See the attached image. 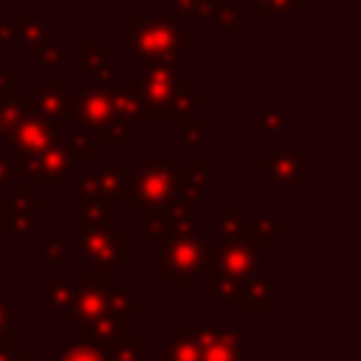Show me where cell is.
Masks as SVG:
<instances>
[{
    "instance_id": "obj_1",
    "label": "cell",
    "mask_w": 361,
    "mask_h": 361,
    "mask_svg": "<svg viewBox=\"0 0 361 361\" xmlns=\"http://www.w3.org/2000/svg\"><path fill=\"white\" fill-rule=\"evenodd\" d=\"M158 259L155 271L166 276L169 288H192L195 276L203 274L206 268V254H209V240L206 234L192 228L183 231H166L155 237Z\"/></svg>"
},
{
    "instance_id": "obj_2",
    "label": "cell",
    "mask_w": 361,
    "mask_h": 361,
    "mask_svg": "<svg viewBox=\"0 0 361 361\" xmlns=\"http://www.w3.org/2000/svg\"><path fill=\"white\" fill-rule=\"evenodd\" d=\"M130 51L138 59H155L166 54H180L183 45L195 42V31L183 28L169 17H130Z\"/></svg>"
},
{
    "instance_id": "obj_3",
    "label": "cell",
    "mask_w": 361,
    "mask_h": 361,
    "mask_svg": "<svg viewBox=\"0 0 361 361\" xmlns=\"http://www.w3.org/2000/svg\"><path fill=\"white\" fill-rule=\"evenodd\" d=\"M183 172V161L180 158H158V161H147L133 178H130V189H127V200L133 212H144L149 206H161L172 197L178 178Z\"/></svg>"
},
{
    "instance_id": "obj_4",
    "label": "cell",
    "mask_w": 361,
    "mask_h": 361,
    "mask_svg": "<svg viewBox=\"0 0 361 361\" xmlns=\"http://www.w3.org/2000/svg\"><path fill=\"white\" fill-rule=\"evenodd\" d=\"M20 102H23V113L3 138V144H8L14 155L28 158L65 138V124H54L34 110V93H20Z\"/></svg>"
},
{
    "instance_id": "obj_5",
    "label": "cell",
    "mask_w": 361,
    "mask_h": 361,
    "mask_svg": "<svg viewBox=\"0 0 361 361\" xmlns=\"http://www.w3.org/2000/svg\"><path fill=\"white\" fill-rule=\"evenodd\" d=\"M76 245L82 259L93 265V274L110 276L121 268V262L130 259V237L118 231H107L99 226L76 223Z\"/></svg>"
},
{
    "instance_id": "obj_6",
    "label": "cell",
    "mask_w": 361,
    "mask_h": 361,
    "mask_svg": "<svg viewBox=\"0 0 361 361\" xmlns=\"http://www.w3.org/2000/svg\"><path fill=\"white\" fill-rule=\"evenodd\" d=\"M42 203L28 195V183L20 180L0 197V231L6 237H31L39 234Z\"/></svg>"
},
{
    "instance_id": "obj_7",
    "label": "cell",
    "mask_w": 361,
    "mask_h": 361,
    "mask_svg": "<svg viewBox=\"0 0 361 361\" xmlns=\"http://www.w3.org/2000/svg\"><path fill=\"white\" fill-rule=\"evenodd\" d=\"M65 141V138H62ZM54 144V147H48V149H42V152H37V155H28V158H20V155H14L11 158V164H14V172H23V178H25V183L31 186V183H59L71 169H73V158L68 155V149H65V144Z\"/></svg>"
},
{
    "instance_id": "obj_8",
    "label": "cell",
    "mask_w": 361,
    "mask_h": 361,
    "mask_svg": "<svg viewBox=\"0 0 361 361\" xmlns=\"http://www.w3.org/2000/svg\"><path fill=\"white\" fill-rule=\"evenodd\" d=\"M113 118V107L107 99V82L93 79L73 90V121L82 124L87 133H102L104 124Z\"/></svg>"
},
{
    "instance_id": "obj_9",
    "label": "cell",
    "mask_w": 361,
    "mask_h": 361,
    "mask_svg": "<svg viewBox=\"0 0 361 361\" xmlns=\"http://www.w3.org/2000/svg\"><path fill=\"white\" fill-rule=\"evenodd\" d=\"M104 293H107L104 276H99V274H79L73 296H71V307L62 313L65 324L68 327H79V324H87V322L99 319L107 310Z\"/></svg>"
},
{
    "instance_id": "obj_10",
    "label": "cell",
    "mask_w": 361,
    "mask_h": 361,
    "mask_svg": "<svg viewBox=\"0 0 361 361\" xmlns=\"http://www.w3.org/2000/svg\"><path fill=\"white\" fill-rule=\"evenodd\" d=\"M192 336L200 344V361H243V330L223 324H195Z\"/></svg>"
},
{
    "instance_id": "obj_11",
    "label": "cell",
    "mask_w": 361,
    "mask_h": 361,
    "mask_svg": "<svg viewBox=\"0 0 361 361\" xmlns=\"http://www.w3.org/2000/svg\"><path fill=\"white\" fill-rule=\"evenodd\" d=\"M206 268L228 274L234 279H243L248 274H257L259 257H257V248L248 245L245 240H223L217 248H209Z\"/></svg>"
},
{
    "instance_id": "obj_12",
    "label": "cell",
    "mask_w": 361,
    "mask_h": 361,
    "mask_svg": "<svg viewBox=\"0 0 361 361\" xmlns=\"http://www.w3.org/2000/svg\"><path fill=\"white\" fill-rule=\"evenodd\" d=\"M257 169L268 172L282 186H293V183L305 186V183H310V161L302 158L299 152L288 149V147H274L271 155L257 158Z\"/></svg>"
},
{
    "instance_id": "obj_13",
    "label": "cell",
    "mask_w": 361,
    "mask_h": 361,
    "mask_svg": "<svg viewBox=\"0 0 361 361\" xmlns=\"http://www.w3.org/2000/svg\"><path fill=\"white\" fill-rule=\"evenodd\" d=\"M130 319H133V316H127V313L104 310L99 319H93V322H87V324H79L76 333H79V338L93 341L96 347L107 350V347H113L116 341H121L124 336H130Z\"/></svg>"
},
{
    "instance_id": "obj_14",
    "label": "cell",
    "mask_w": 361,
    "mask_h": 361,
    "mask_svg": "<svg viewBox=\"0 0 361 361\" xmlns=\"http://www.w3.org/2000/svg\"><path fill=\"white\" fill-rule=\"evenodd\" d=\"M34 110L54 124H68L73 121V93L65 82H48L34 93Z\"/></svg>"
},
{
    "instance_id": "obj_15",
    "label": "cell",
    "mask_w": 361,
    "mask_h": 361,
    "mask_svg": "<svg viewBox=\"0 0 361 361\" xmlns=\"http://www.w3.org/2000/svg\"><path fill=\"white\" fill-rule=\"evenodd\" d=\"M206 178H209V161L206 158H195L192 166L180 172L178 186H175V192H172V197L166 203L175 206V209H192L206 192Z\"/></svg>"
},
{
    "instance_id": "obj_16",
    "label": "cell",
    "mask_w": 361,
    "mask_h": 361,
    "mask_svg": "<svg viewBox=\"0 0 361 361\" xmlns=\"http://www.w3.org/2000/svg\"><path fill=\"white\" fill-rule=\"evenodd\" d=\"M76 51H79V62H82L85 71H90L93 76H99L104 82L116 79V73H118V56L110 54L104 48V42H99V39H82L76 45Z\"/></svg>"
},
{
    "instance_id": "obj_17",
    "label": "cell",
    "mask_w": 361,
    "mask_h": 361,
    "mask_svg": "<svg viewBox=\"0 0 361 361\" xmlns=\"http://www.w3.org/2000/svg\"><path fill=\"white\" fill-rule=\"evenodd\" d=\"M166 350L155 355V361H200V344L192 336V327H180V324H169L166 330Z\"/></svg>"
},
{
    "instance_id": "obj_18",
    "label": "cell",
    "mask_w": 361,
    "mask_h": 361,
    "mask_svg": "<svg viewBox=\"0 0 361 361\" xmlns=\"http://www.w3.org/2000/svg\"><path fill=\"white\" fill-rule=\"evenodd\" d=\"M237 302H243L245 313H268L271 305V279L259 274H248L240 279V293Z\"/></svg>"
},
{
    "instance_id": "obj_19",
    "label": "cell",
    "mask_w": 361,
    "mask_h": 361,
    "mask_svg": "<svg viewBox=\"0 0 361 361\" xmlns=\"http://www.w3.org/2000/svg\"><path fill=\"white\" fill-rule=\"evenodd\" d=\"M76 209H79V223L99 226V228H107V231H118V212L116 209H107L99 195L79 192Z\"/></svg>"
},
{
    "instance_id": "obj_20",
    "label": "cell",
    "mask_w": 361,
    "mask_h": 361,
    "mask_svg": "<svg viewBox=\"0 0 361 361\" xmlns=\"http://www.w3.org/2000/svg\"><path fill=\"white\" fill-rule=\"evenodd\" d=\"M282 234H285V223L274 220L268 212L257 214L251 223L245 220V228H243V240H245L248 245H254L257 251L271 248V245H274V240H276V237H282Z\"/></svg>"
},
{
    "instance_id": "obj_21",
    "label": "cell",
    "mask_w": 361,
    "mask_h": 361,
    "mask_svg": "<svg viewBox=\"0 0 361 361\" xmlns=\"http://www.w3.org/2000/svg\"><path fill=\"white\" fill-rule=\"evenodd\" d=\"M206 104H209L206 93H197L189 79H180L178 87H175V96H172V102H169V121H183V118H189L192 113L206 110Z\"/></svg>"
},
{
    "instance_id": "obj_22",
    "label": "cell",
    "mask_w": 361,
    "mask_h": 361,
    "mask_svg": "<svg viewBox=\"0 0 361 361\" xmlns=\"http://www.w3.org/2000/svg\"><path fill=\"white\" fill-rule=\"evenodd\" d=\"M180 73H183L180 54L141 59V79H149V82H180Z\"/></svg>"
},
{
    "instance_id": "obj_23",
    "label": "cell",
    "mask_w": 361,
    "mask_h": 361,
    "mask_svg": "<svg viewBox=\"0 0 361 361\" xmlns=\"http://www.w3.org/2000/svg\"><path fill=\"white\" fill-rule=\"evenodd\" d=\"M130 178L124 175L121 164L116 158H104L99 172V197H127Z\"/></svg>"
},
{
    "instance_id": "obj_24",
    "label": "cell",
    "mask_w": 361,
    "mask_h": 361,
    "mask_svg": "<svg viewBox=\"0 0 361 361\" xmlns=\"http://www.w3.org/2000/svg\"><path fill=\"white\" fill-rule=\"evenodd\" d=\"M107 99H110L113 116H118V118H124V121H133V118H138L135 82H127V85H116V82H107Z\"/></svg>"
},
{
    "instance_id": "obj_25",
    "label": "cell",
    "mask_w": 361,
    "mask_h": 361,
    "mask_svg": "<svg viewBox=\"0 0 361 361\" xmlns=\"http://www.w3.org/2000/svg\"><path fill=\"white\" fill-rule=\"evenodd\" d=\"M14 20H17V39L25 45V51L51 39V31H54L51 17H14Z\"/></svg>"
},
{
    "instance_id": "obj_26",
    "label": "cell",
    "mask_w": 361,
    "mask_h": 361,
    "mask_svg": "<svg viewBox=\"0 0 361 361\" xmlns=\"http://www.w3.org/2000/svg\"><path fill=\"white\" fill-rule=\"evenodd\" d=\"M203 274H206V299L209 302H237L240 279L212 271V268H203Z\"/></svg>"
},
{
    "instance_id": "obj_27",
    "label": "cell",
    "mask_w": 361,
    "mask_h": 361,
    "mask_svg": "<svg viewBox=\"0 0 361 361\" xmlns=\"http://www.w3.org/2000/svg\"><path fill=\"white\" fill-rule=\"evenodd\" d=\"M71 296H73V288L68 285V276H65V274H54L51 282L39 288V299L48 302V305H51L54 310H59V313H65V310L71 307Z\"/></svg>"
},
{
    "instance_id": "obj_28",
    "label": "cell",
    "mask_w": 361,
    "mask_h": 361,
    "mask_svg": "<svg viewBox=\"0 0 361 361\" xmlns=\"http://www.w3.org/2000/svg\"><path fill=\"white\" fill-rule=\"evenodd\" d=\"M51 361H104V355H102V347L76 336V338L65 341V347L56 350Z\"/></svg>"
},
{
    "instance_id": "obj_29",
    "label": "cell",
    "mask_w": 361,
    "mask_h": 361,
    "mask_svg": "<svg viewBox=\"0 0 361 361\" xmlns=\"http://www.w3.org/2000/svg\"><path fill=\"white\" fill-rule=\"evenodd\" d=\"M104 302H107V310H113V313H127V316H133V313H141V310H144V302H141L138 296H133V290H130L127 285L107 288Z\"/></svg>"
},
{
    "instance_id": "obj_30",
    "label": "cell",
    "mask_w": 361,
    "mask_h": 361,
    "mask_svg": "<svg viewBox=\"0 0 361 361\" xmlns=\"http://www.w3.org/2000/svg\"><path fill=\"white\" fill-rule=\"evenodd\" d=\"M104 361H144V338L138 336H124L113 347L102 350Z\"/></svg>"
},
{
    "instance_id": "obj_31",
    "label": "cell",
    "mask_w": 361,
    "mask_h": 361,
    "mask_svg": "<svg viewBox=\"0 0 361 361\" xmlns=\"http://www.w3.org/2000/svg\"><path fill=\"white\" fill-rule=\"evenodd\" d=\"M245 6L243 3H220L214 8V20L226 28V31H243L245 28Z\"/></svg>"
},
{
    "instance_id": "obj_32",
    "label": "cell",
    "mask_w": 361,
    "mask_h": 361,
    "mask_svg": "<svg viewBox=\"0 0 361 361\" xmlns=\"http://www.w3.org/2000/svg\"><path fill=\"white\" fill-rule=\"evenodd\" d=\"M65 42H54V39H45L39 45H34L28 54L37 56L39 65H48V68H62L65 65Z\"/></svg>"
},
{
    "instance_id": "obj_33",
    "label": "cell",
    "mask_w": 361,
    "mask_h": 361,
    "mask_svg": "<svg viewBox=\"0 0 361 361\" xmlns=\"http://www.w3.org/2000/svg\"><path fill=\"white\" fill-rule=\"evenodd\" d=\"M217 228L223 234V240H243V228H245V212L243 209H226L217 220Z\"/></svg>"
},
{
    "instance_id": "obj_34",
    "label": "cell",
    "mask_w": 361,
    "mask_h": 361,
    "mask_svg": "<svg viewBox=\"0 0 361 361\" xmlns=\"http://www.w3.org/2000/svg\"><path fill=\"white\" fill-rule=\"evenodd\" d=\"M259 17H296L299 3L296 0H251Z\"/></svg>"
},
{
    "instance_id": "obj_35",
    "label": "cell",
    "mask_w": 361,
    "mask_h": 361,
    "mask_svg": "<svg viewBox=\"0 0 361 361\" xmlns=\"http://www.w3.org/2000/svg\"><path fill=\"white\" fill-rule=\"evenodd\" d=\"M180 138L186 147H203L209 141V124L206 118H183L180 121Z\"/></svg>"
},
{
    "instance_id": "obj_36",
    "label": "cell",
    "mask_w": 361,
    "mask_h": 361,
    "mask_svg": "<svg viewBox=\"0 0 361 361\" xmlns=\"http://www.w3.org/2000/svg\"><path fill=\"white\" fill-rule=\"evenodd\" d=\"M102 135H104V144H107V147H127V144H130V121L113 116V118L104 124Z\"/></svg>"
},
{
    "instance_id": "obj_37",
    "label": "cell",
    "mask_w": 361,
    "mask_h": 361,
    "mask_svg": "<svg viewBox=\"0 0 361 361\" xmlns=\"http://www.w3.org/2000/svg\"><path fill=\"white\" fill-rule=\"evenodd\" d=\"M257 133H282L285 130V110L282 107H259L257 110Z\"/></svg>"
},
{
    "instance_id": "obj_38",
    "label": "cell",
    "mask_w": 361,
    "mask_h": 361,
    "mask_svg": "<svg viewBox=\"0 0 361 361\" xmlns=\"http://www.w3.org/2000/svg\"><path fill=\"white\" fill-rule=\"evenodd\" d=\"M65 251V240L56 234H39V259L42 262H59Z\"/></svg>"
},
{
    "instance_id": "obj_39",
    "label": "cell",
    "mask_w": 361,
    "mask_h": 361,
    "mask_svg": "<svg viewBox=\"0 0 361 361\" xmlns=\"http://www.w3.org/2000/svg\"><path fill=\"white\" fill-rule=\"evenodd\" d=\"M62 144H65V149H68V155H71L73 161H79V158H90V155H93V144H90L87 135H68Z\"/></svg>"
},
{
    "instance_id": "obj_40",
    "label": "cell",
    "mask_w": 361,
    "mask_h": 361,
    "mask_svg": "<svg viewBox=\"0 0 361 361\" xmlns=\"http://www.w3.org/2000/svg\"><path fill=\"white\" fill-rule=\"evenodd\" d=\"M192 6H195V0H169V11H166V17L175 20V23H183V17L192 14Z\"/></svg>"
},
{
    "instance_id": "obj_41",
    "label": "cell",
    "mask_w": 361,
    "mask_h": 361,
    "mask_svg": "<svg viewBox=\"0 0 361 361\" xmlns=\"http://www.w3.org/2000/svg\"><path fill=\"white\" fill-rule=\"evenodd\" d=\"M11 178H14V164H11V158L3 152V147H0V197H3V192H6V186L11 183Z\"/></svg>"
},
{
    "instance_id": "obj_42",
    "label": "cell",
    "mask_w": 361,
    "mask_h": 361,
    "mask_svg": "<svg viewBox=\"0 0 361 361\" xmlns=\"http://www.w3.org/2000/svg\"><path fill=\"white\" fill-rule=\"evenodd\" d=\"M79 192L99 195V172H79Z\"/></svg>"
},
{
    "instance_id": "obj_43",
    "label": "cell",
    "mask_w": 361,
    "mask_h": 361,
    "mask_svg": "<svg viewBox=\"0 0 361 361\" xmlns=\"http://www.w3.org/2000/svg\"><path fill=\"white\" fill-rule=\"evenodd\" d=\"M17 39V20L14 17H0V45Z\"/></svg>"
},
{
    "instance_id": "obj_44",
    "label": "cell",
    "mask_w": 361,
    "mask_h": 361,
    "mask_svg": "<svg viewBox=\"0 0 361 361\" xmlns=\"http://www.w3.org/2000/svg\"><path fill=\"white\" fill-rule=\"evenodd\" d=\"M14 82H17V73H14V68H8V65H0V96H8V93H14Z\"/></svg>"
},
{
    "instance_id": "obj_45",
    "label": "cell",
    "mask_w": 361,
    "mask_h": 361,
    "mask_svg": "<svg viewBox=\"0 0 361 361\" xmlns=\"http://www.w3.org/2000/svg\"><path fill=\"white\" fill-rule=\"evenodd\" d=\"M223 0H195V6H192V14H197L200 20H206V17H214V8L220 6Z\"/></svg>"
},
{
    "instance_id": "obj_46",
    "label": "cell",
    "mask_w": 361,
    "mask_h": 361,
    "mask_svg": "<svg viewBox=\"0 0 361 361\" xmlns=\"http://www.w3.org/2000/svg\"><path fill=\"white\" fill-rule=\"evenodd\" d=\"M11 316H14V307H11V302L0 293V333L8 330V327H14V324H11Z\"/></svg>"
},
{
    "instance_id": "obj_47",
    "label": "cell",
    "mask_w": 361,
    "mask_h": 361,
    "mask_svg": "<svg viewBox=\"0 0 361 361\" xmlns=\"http://www.w3.org/2000/svg\"><path fill=\"white\" fill-rule=\"evenodd\" d=\"M14 350V327L0 333V353H11Z\"/></svg>"
},
{
    "instance_id": "obj_48",
    "label": "cell",
    "mask_w": 361,
    "mask_h": 361,
    "mask_svg": "<svg viewBox=\"0 0 361 361\" xmlns=\"http://www.w3.org/2000/svg\"><path fill=\"white\" fill-rule=\"evenodd\" d=\"M0 361H28L25 350H11V353H0Z\"/></svg>"
},
{
    "instance_id": "obj_49",
    "label": "cell",
    "mask_w": 361,
    "mask_h": 361,
    "mask_svg": "<svg viewBox=\"0 0 361 361\" xmlns=\"http://www.w3.org/2000/svg\"><path fill=\"white\" fill-rule=\"evenodd\" d=\"M296 3H299V6H316L319 0H296Z\"/></svg>"
},
{
    "instance_id": "obj_50",
    "label": "cell",
    "mask_w": 361,
    "mask_h": 361,
    "mask_svg": "<svg viewBox=\"0 0 361 361\" xmlns=\"http://www.w3.org/2000/svg\"><path fill=\"white\" fill-rule=\"evenodd\" d=\"M3 138H6V127L0 124V147H3Z\"/></svg>"
},
{
    "instance_id": "obj_51",
    "label": "cell",
    "mask_w": 361,
    "mask_h": 361,
    "mask_svg": "<svg viewBox=\"0 0 361 361\" xmlns=\"http://www.w3.org/2000/svg\"><path fill=\"white\" fill-rule=\"evenodd\" d=\"M243 361H245V358H243Z\"/></svg>"
}]
</instances>
